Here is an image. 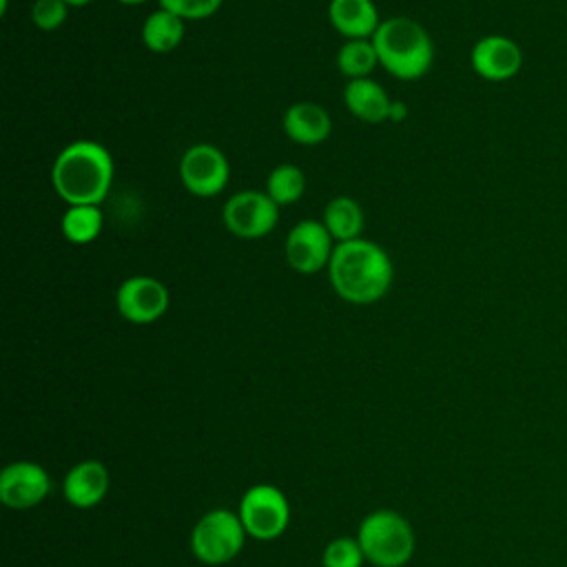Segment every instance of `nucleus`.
I'll return each mask as SVG.
<instances>
[{"mask_svg":"<svg viewBox=\"0 0 567 567\" xmlns=\"http://www.w3.org/2000/svg\"><path fill=\"white\" fill-rule=\"evenodd\" d=\"M326 270L337 297L357 306L383 299L394 279L390 255L379 244L361 237L337 244Z\"/></svg>","mask_w":567,"mask_h":567,"instance_id":"obj_1","label":"nucleus"},{"mask_svg":"<svg viewBox=\"0 0 567 567\" xmlns=\"http://www.w3.org/2000/svg\"><path fill=\"white\" fill-rule=\"evenodd\" d=\"M113 173V157L104 144L75 140L55 155L51 184L58 197L69 206H100L111 190Z\"/></svg>","mask_w":567,"mask_h":567,"instance_id":"obj_2","label":"nucleus"},{"mask_svg":"<svg viewBox=\"0 0 567 567\" xmlns=\"http://www.w3.org/2000/svg\"><path fill=\"white\" fill-rule=\"evenodd\" d=\"M372 44L383 66L396 80H419L423 78L434 60V47L427 31L412 18L394 16L381 20L372 35Z\"/></svg>","mask_w":567,"mask_h":567,"instance_id":"obj_3","label":"nucleus"},{"mask_svg":"<svg viewBox=\"0 0 567 567\" xmlns=\"http://www.w3.org/2000/svg\"><path fill=\"white\" fill-rule=\"evenodd\" d=\"M359 545L379 567H401L414 549V536L405 518L394 512L370 514L359 529Z\"/></svg>","mask_w":567,"mask_h":567,"instance_id":"obj_4","label":"nucleus"},{"mask_svg":"<svg viewBox=\"0 0 567 567\" xmlns=\"http://www.w3.org/2000/svg\"><path fill=\"white\" fill-rule=\"evenodd\" d=\"M221 221L226 230L239 239H261L275 230L279 221V206L266 190H239L226 199Z\"/></svg>","mask_w":567,"mask_h":567,"instance_id":"obj_5","label":"nucleus"},{"mask_svg":"<svg viewBox=\"0 0 567 567\" xmlns=\"http://www.w3.org/2000/svg\"><path fill=\"white\" fill-rule=\"evenodd\" d=\"M179 179L195 197L219 195L230 179V164L224 151L213 144H193L179 157Z\"/></svg>","mask_w":567,"mask_h":567,"instance_id":"obj_6","label":"nucleus"},{"mask_svg":"<svg viewBox=\"0 0 567 567\" xmlns=\"http://www.w3.org/2000/svg\"><path fill=\"white\" fill-rule=\"evenodd\" d=\"M244 523L226 509L208 512L193 529V551L208 565H219L239 554L244 545Z\"/></svg>","mask_w":567,"mask_h":567,"instance_id":"obj_7","label":"nucleus"},{"mask_svg":"<svg viewBox=\"0 0 567 567\" xmlns=\"http://www.w3.org/2000/svg\"><path fill=\"white\" fill-rule=\"evenodd\" d=\"M337 241L319 219L297 221L284 241L288 266L299 275H315L328 268Z\"/></svg>","mask_w":567,"mask_h":567,"instance_id":"obj_8","label":"nucleus"},{"mask_svg":"<svg viewBox=\"0 0 567 567\" xmlns=\"http://www.w3.org/2000/svg\"><path fill=\"white\" fill-rule=\"evenodd\" d=\"M168 288L151 275H131L115 292V308L131 323L157 321L168 310Z\"/></svg>","mask_w":567,"mask_h":567,"instance_id":"obj_9","label":"nucleus"},{"mask_svg":"<svg viewBox=\"0 0 567 567\" xmlns=\"http://www.w3.org/2000/svg\"><path fill=\"white\" fill-rule=\"evenodd\" d=\"M239 518L250 536L261 540L277 538L288 525L286 496L272 485H257L246 492Z\"/></svg>","mask_w":567,"mask_h":567,"instance_id":"obj_10","label":"nucleus"},{"mask_svg":"<svg viewBox=\"0 0 567 567\" xmlns=\"http://www.w3.org/2000/svg\"><path fill=\"white\" fill-rule=\"evenodd\" d=\"M470 62L483 80L503 82L518 73L523 64V53L514 40L505 35H487L472 47Z\"/></svg>","mask_w":567,"mask_h":567,"instance_id":"obj_11","label":"nucleus"},{"mask_svg":"<svg viewBox=\"0 0 567 567\" xmlns=\"http://www.w3.org/2000/svg\"><path fill=\"white\" fill-rule=\"evenodd\" d=\"M49 492V478L35 463H13L2 472L0 498L9 507H31L40 503Z\"/></svg>","mask_w":567,"mask_h":567,"instance_id":"obj_12","label":"nucleus"},{"mask_svg":"<svg viewBox=\"0 0 567 567\" xmlns=\"http://www.w3.org/2000/svg\"><path fill=\"white\" fill-rule=\"evenodd\" d=\"M281 126L286 137L301 146L321 144L332 133V120L328 111L315 102L290 104L281 117Z\"/></svg>","mask_w":567,"mask_h":567,"instance_id":"obj_13","label":"nucleus"},{"mask_svg":"<svg viewBox=\"0 0 567 567\" xmlns=\"http://www.w3.org/2000/svg\"><path fill=\"white\" fill-rule=\"evenodd\" d=\"M328 20L346 40H372L381 24L372 0H330Z\"/></svg>","mask_w":567,"mask_h":567,"instance_id":"obj_14","label":"nucleus"},{"mask_svg":"<svg viewBox=\"0 0 567 567\" xmlns=\"http://www.w3.org/2000/svg\"><path fill=\"white\" fill-rule=\"evenodd\" d=\"M343 104L357 120L379 124L388 120L392 100L388 91L372 78H357L348 80L343 86Z\"/></svg>","mask_w":567,"mask_h":567,"instance_id":"obj_15","label":"nucleus"},{"mask_svg":"<svg viewBox=\"0 0 567 567\" xmlns=\"http://www.w3.org/2000/svg\"><path fill=\"white\" fill-rule=\"evenodd\" d=\"M109 489V472L97 461L75 465L64 481V496L78 507H91L104 498Z\"/></svg>","mask_w":567,"mask_h":567,"instance_id":"obj_16","label":"nucleus"},{"mask_svg":"<svg viewBox=\"0 0 567 567\" xmlns=\"http://www.w3.org/2000/svg\"><path fill=\"white\" fill-rule=\"evenodd\" d=\"M321 221L328 228V233L332 235V239L337 244H341V241L361 237L365 217H363V210L357 199H352L348 195H339L326 204Z\"/></svg>","mask_w":567,"mask_h":567,"instance_id":"obj_17","label":"nucleus"},{"mask_svg":"<svg viewBox=\"0 0 567 567\" xmlns=\"http://www.w3.org/2000/svg\"><path fill=\"white\" fill-rule=\"evenodd\" d=\"M184 40V20L166 9H155L142 24V42L153 53H171Z\"/></svg>","mask_w":567,"mask_h":567,"instance_id":"obj_18","label":"nucleus"},{"mask_svg":"<svg viewBox=\"0 0 567 567\" xmlns=\"http://www.w3.org/2000/svg\"><path fill=\"white\" fill-rule=\"evenodd\" d=\"M104 226V215L100 206L91 204H80V206H69L62 215L60 230L69 244L84 246L97 239Z\"/></svg>","mask_w":567,"mask_h":567,"instance_id":"obj_19","label":"nucleus"},{"mask_svg":"<svg viewBox=\"0 0 567 567\" xmlns=\"http://www.w3.org/2000/svg\"><path fill=\"white\" fill-rule=\"evenodd\" d=\"M379 66V58L372 40H346L337 51V69L348 78H370Z\"/></svg>","mask_w":567,"mask_h":567,"instance_id":"obj_20","label":"nucleus"},{"mask_svg":"<svg viewBox=\"0 0 567 567\" xmlns=\"http://www.w3.org/2000/svg\"><path fill=\"white\" fill-rule=\"evenodd\" d=\"M306 190L303 171L295 164H277L266 177V193L268 197L281 208L295 204Z\"/></svg>","mask_w":567,"mask_h":567,"instance_id":"obj_21","label":"nucleus"},{"mask_svg":"<svg viewBox=\"0 0 567 567\" xmlns=\"http://www.w3.org/2000/svg\"><path fill=\"white\" fill-rule=\"evenodd\" d=\"M69 18V4L64 0H35L31 4V22L40 31H55Z\"/></svg>","mask_w":567,"mask_h":567,"instance_id":"obj_22","label":"nucleus"},{"mask_svg":"<svg viewBox=\"0 0 567 567\" xmlns=\"http://www.w3.org/2000/svg\"><path fill=\"white\" fill-rule=\"evenodd\" d=\"M363 549L352 538H337L326 547L323 565L326 567H359Z\"/></svg>","mask_w":567,"mask_h":567,"instance_id":"obj_23","label":"nucleus"},{"mask_svg":"<svg viewBox=\"0 0 567 567\" xmlns=\"http://www.w3.org/2000/svg\"><path fill=\"white\" fill-rule=\"evenodd\" d=\"M162 9L179 16L182 20H204L210 18L224 0H157Z\"/></svg>","mask_w":567,"mask_h":567,"instance_id":"obj_24","label":"nucleus"},{"mask_svg":"<svg viewBox=\"0 0 567 567\" xmlns=\"http://www.w3.org/2000/svg\"><path fill=\"white\" fill-rule=\"evenodd\" d=\"M408 117V104L405 102H401V100H392V104H390V113H388V120L390 122H394V124H399V122H403Z\"/></svg>","mask_w":567,"mask_h":567,"instance_id":"obj_25","label":"nucleus"},{"mask_svg":"<svg viewBox=\"0 0 567 567\" xmlns=\"http://www.w3.org/2000/svg\"><path fill=\"white\" fill-rule=\"evenodd\" d=\"M69 7H84V4H89V2H93V0H64Z\"/></svg>","mask_w":567,"mask_h":567,"instance_id":"obj_26","label":"nucleus"},{"mask_svg":"<svg viewBox=\"0 0 567 567\" xmlns=\"http://www.w3.org/2000/svg\"><path fill=\"white\" fill-rule=\"evenodd\" d=\"M115 2H122V4H142L146 0H115Z\"/></svg>","mask_w":567,"mask_h":567,"instance_id":"obj_27","label":"nucleus"},{"mask_svg":"<svg viewBox=\"0 0 567 567\" xmlns=\"http://www.w3.org/2000/svg\"><path fill=\"white\" fill-rule=\"evenodd\" d=\"M7 7H9V0H0V13H7Z\"/></svg>","mask_w":567,"mask_h":567,"instance_id":"obj_28","label":"nucleus"}]
</instances>
